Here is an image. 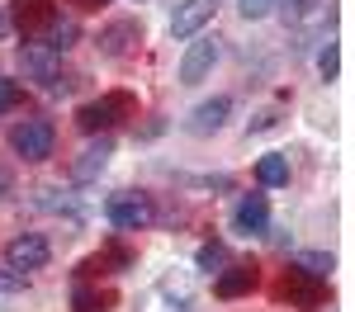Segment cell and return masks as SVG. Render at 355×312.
Listing matches in <instances>:
<instances>
[{"mask_svg":"<svg viewBox=\"0 0 355 312\" xmlns=\"http://www.w3.org/2000/svg\"><path fill=\"white\" fill-rule=\"evenodd\" d=\"M71 5H76V10H100L105 0H71Z\"/></svg>","mask_w":355,"mask_h":312,"instance_id":"484cf974","label":"cell"},{"mask_svg":"<svg viewBox=\"0 0 355 312\" xmlns=\"http://www.w3.org/2000/svg\"><path fill=\"white\" fill-rule=\"evenodd\" d=\"M214 10H218V0H180V10L171 15V33H175V38L199 33V28L214 19Z\"/></svg>","mask_w":355,"mask_h":312,"instance_id":"30bf717a","label":"cell"},{"mask_svg":"<svg viewBox=\"0 0 355 312\" xmlns=\"http://www.w3.org/2000/svg\"><path fill=\"white\" fill-rule=\"evenodd\" d=\"M5 24H10V19H5V10H0V33H5Z\"/></svg>","mask_w":355,"mask_h":312,"instance_id":"83f0119b","label":"cell"},{"mask_svg":"<svg viewBox=\"0 0 355 312\" xmlns=\"http://www.w3.org/2000/svg\"><path fill=\"white\" fill-rule=\"evenodd\" d=\"M10 19H15V28L24 33L28 43H38V38L53 28L57 5L53 0H15V5H10Z\"/></svg>","mask_w":355,"mask_h":312,"instance_id":"8992f818","label":"cell"},{"mask_svg":"<svg viewBox=\"0 0 355 312\" xmlns=\"http://www.w3.org/2000/svg\"><path fill=\"white\" fill-rule=\"evenodd\" d=\"M194 260H199V270H209V275H218L223 265H227V246H223V241H204Z\"/></svg>","mask_w":355,"mask_h":312,"instance_id":"ffe728a7","label":"cell"},{"mask_svg":"<svg viewBox=\"0 0 355 312\" xmlns=\"http://www.w3.org/2000/svg\"><path fill=\"white\" fill-rule=\"evenodd\" d=\"M105 218H110L119 232H142V227L157 218V208H152V199H147V194L123 190V194H110V203H105Z\"/></svg>","mask_w":355,"mask_h":312,"instance_id":"5b68a950","label":"cell"},{"mask_svg":"<svg viewBox=\"0 0 355 312\" xmlns=\"http://www.w3.org/2000/svg\"><path fill=\"white\" fill-rule=\"evenodd\" d=\"M318 71H322V81H336V71H341V53H336V43H327V48L318 53Z\"/></svg>","mask_w":355,"mask_h":312,"instance_id":"44dd1931","label":"cell"},{"mask_svg":"<svg viewBox=\"0 0 355 312\" xmlns=\"http://www.w3.org/2000/svg\"><path fill=\"white\" fill-rule=\"evenodd\" d=\"M331 260L327 251H303L299 260H294V270H303V275H313V279H331Z\"/></svg>","mask_w":355,"mask_h":312,"instance_id":"ac0fdd59","label":"cell"},{"mask_svg":"<svg viewBox=\"0 0 355 312\" xmlns=\"http://www.w3.org/2000/svg\"><path fill=\"white\" fill-rule=\"evenodd\" d=\"M256 279H261V275H256V265H223L214 293H218V298H242V293L256 288Z\"/></svg>","mask_w":355,"mask_h":312,"instance_id":"7c38bea8","label":"cell"},{"mask_svg":"<svg viewBox=\"0 0 355 312\" xmlns=\"http://www.w3.org/2000/svg\"><path fill=\"white\" fill-rule=\"evenodd\" d=\"M137 38H142V28H137V19H119V24H110L105 33H100V48L110 57H123L128 48H133Z\"/></svg>","mask_w":355,"mask_h":312,"instance_id":"9a60e30c","label":"cell"},{"mask_svg":"<svg viewBox=\"0 0 355 312\" xmlns=\"http://www.w3.org/2000/svg\"><path fill=\"white\" fill-rule=\"evenodd\" d=\"M214 62H218V38L190 43V53H185V62H180V85H199L209 71H214Z\"/></svg>","mask_w":355,"mask_h":312,"instance_id":"9c48e42d","label":"cell"},{"mask_svg":"<svg viewBox=\"0 0 355 312\" xmlns=\"http://www.w3.org/2000/svg\"><path fill=\"white\" fill-rule=\"evenodd\" d=\"M256 180H261V185H270V190L289 185V156H279V152H266V156L256 161Z\"/></svg>","mask_w":355,"mask_h":312,"instance_id":"2e32d148","label":"cell"},{"mask_svg":"<svg viewBox=\"0 0 355 312\" xmlns=\"http://www.w3.org/2000/svg\"><path fill=\"white\" fill-rule=\"evenodd\" d=\"M114 293H105V288H90V284H76L71 288V312H110Z\"/></svg>","mask_w":355,"mask_h":312,"instance_id":"e0dca14e","label":"cell"},{"mask_svg":"<svg viewBox=\"0 0 355 312\" xmlns=\"http://www.w3.org/2000/svg\"><path fill=\"white\" fill-rule=\"evenodd\" d=\"M19 66H24V76L43 81L48 90H57V95L71 90V81H62V53H53L48 43H28L24 53H19Z\"/></svg>","mask_w":355,"mask_h":312,"instance_id":"277c9868","label":"cell"},{"mask_svg":"<svg viewBox=\"0 0 355 312\" xmlns=\"http://www.w3.org/2000/svg\"><path fill=\"white\" fill-rule=\"evenodd\" d=\"M10 147H15L19 161H48L53 147H57V128L48 118H24V123L10 133Z\"/></svg>","mask_w":355,"mask_h":312,"instance_id":"3957f363","label":"cell"},{"mask_svg":"<svg viewBox=\"0 0 355 312\" xmlns=\"http://www.w3.org/2000/svg\"><path fill=\"white\" fill-rule=\"evenodd\" d=\"M19 95H24V90H19V81H5V76H0V113L15 109V104H19Z\"/></svg>","mask_w":355,"mask_h":312,"instance_id":"603a6c76","label":"cell"},{"mask_svg":"<svg viewBox=\"0 0 355 312\" xmlns=\"http://www.w3.org/2000/svg\"><path fill=\"white\" fill-rule=\"evenodd\" d=\"M48 255H53V246H48L38 232H24V237H15V241L5 246V265L19 270V275H28V270H43Z\"/></svg>","mask_w":355,"mask_h":312,"instance_id":"52a82bcc","label":"cell"},{"mask_svg":"<svg viewBox=\"0 0 355 312\" xmlns=\"http://www.w3.org/2000/svg\"><path fill=\"white\" fill-rule=\"evenodd\" d=\"M5 190H10V175H5V170H0V194H5Z\"/></svg>","mask_w":355,"mask_h":312,"instance_id":"4316f807","label":"cell"},{"mask_svg":"<svg viewBox=\"0 0 355 312\" xmlns=\"http://www.w3.org/2000/svg\"><path fill=\"white\" fill-rule=\"evenodd\" d=\"M48 38H53V43H48L53 53H67V48L76 43V19H62V15H57L53 28H48Z\"/></svg>","mask_w":355,"mask_h":312,"instance_id":"d6986e66","label":"cell"},{"mask_svg":"<svg viewBox=\"0 0 355 312\" xmlns=\"http://www.w3.org/2000/svg\"><path fill=\"white\" fill-rule=\"evenodd\" d=\"M279 0H237V10H242V19H266Z\"/></svg>","mask_w":355,"mask_h":312,"instance_id":"7402d4cb","label":"cell"},{"mask_svg":"<svg viewBox=\"0 0 355 312\" xmlns=\"http://www.w3.org/2000/svg\"><path fill=\"white\" fill-rule=\"evenodd\" d=\"M19 288H24V275L10 270V265H0V293H19Z\"/></svg>","mask_w":355,"mask_h":312,"instance_id":"cb8c5ba5","label":"cell"},{"mask_svg":"<svg viewBox=\"0 0 355 312\" xmlns=\"http://www.w3.org/2000/svg\"><path fill=\"white\" fill-rule=\"evenodd\" d=\"M133 113H137V100L128 90H114V95H100V100H90V104L76 109V128L81 133H110L114 123H123Z\"/></svg>","mask_w":355,"mask_h":312,"instance_id":"6da1fadb","label":"cell"},{"mask_svg":"<svg viewBox=\"0 0 355 312\" xmlns=\"http://www.w3.org/2000/svg\"><path fill=\"white\" fill-rule=\"evenodd\" d=\"M275 293L299 312H322L327 308V279H313V275H303V270H284L279 284H275Z\"/></svg>","mask_w":355,"mask_h":312,"instance_id":"7a4b0ae2","label":"cell"},{"mask_svg":"<svg viewBox=\"0 0 355 312\" xmlns=\"http://www.w3.org/2000/svg\"><path fill=\"white\" fill-rule=\"evenodd\" d=\"M110 156H114V142H110V138L90 142V147H85L81 156L71 161V180H76V185H90V180L100 175V170L110 166Z\"/></svg>","mask_w":355,"mask_h":312,"instance_id":"8fae6325","label":"cell"},{"mask_svg":"<svg viewBox=\"0 0 355 312\" xmlns=\"http://www.w3.org/2000/svg\"><path fill=\"white\" fill-rule=\"evenodd\" d=\"M227 113H232V100H204V104H199V109L190 113V133H199V138H204V133H218L223 123H227Z\"/></svg>","mask_w":355,"mask_h":312,"instance_id":"4fadbf2b","label":"cell"},{"mask_svg":"<svg viewBox=\"0 0 355 312\" xmlns=\"http://www.w3.org/2000/svg\"><path fill=\"white\" fill-rule=\"evenodd\" d=\"M313 5H318V0H284V15H289V19H299L303 10H313Z\"/></svg>","mask_w":355,"mask_h":312,"instance_id":"d4e9b609","label":"cell"},{"mask_svg":"<svg viewBox=\"0 0 355 312\" xmlns=\"http://www.w3.org/2000/svg\"><path fill=\"white\" fill-rule=\"evenodd\" d=\"M232 232H242V237H266L270 232V203H266V194H246L232 208Z\"/></svg>","mask_w":355,"mask_h":312,"instance_id":"ba28073f","label":"cell"},{"mask_svg":"<svg viewBox=\"0 0 355 312\" xmlns=\"http://www.w3.org/2000/svg\"><path fill=\"white\" fill-rule=\"evenodd\" d=\"M128 265H133V251H128V246H105L100 255H90L81 265V275L95 279V275H114V270H128Z\"/></svg>","mask_w":355,"mask_h":312,"instance_id":"5bb4252c","label":"cell"}]
</instances>
